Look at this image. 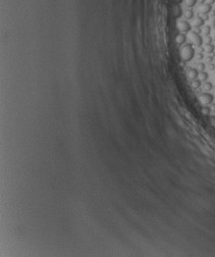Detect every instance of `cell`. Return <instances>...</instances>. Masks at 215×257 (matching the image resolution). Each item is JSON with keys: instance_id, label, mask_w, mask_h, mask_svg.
I'll return each instance as SVG.
<instances>
[{"instance_id": "6da1fadb", "label": "cell", "mask_w": 215, "mask_h": 257, "mask_svg": "<svg viewBox=\"0 0 215 257\" xmlns=\"http://www.w3.org/2000/svg\"><path fill=\"white\" fill-rule=\"evenodd\" d=\"M195 56V49L193 47L192 43H186L185 45H182V47L180 49V57L181 59L186 62L191 61Z\"/></svg>"}, {"instance_id": "7a4b0ae2", "label": "cell", "mask_w": 215, "mask_h": 257, "mask_svg": "<svg viewBox=\"0 0 215 257\" xmlns=\"http://www.w3.org/2000/svg\"><path fill=\"white\" fill-rule=\"evenodd\" d=\"M189 39H190V41L192 42V44L195 45V46H197V47H201L202 44H203V38L201 37L200 34L196 33L195 31H193V32H191L189 34Z\"/></svg>"}, {"instance_id": "3957f363", "label": "cell", "mask_w": 215, "mask_h": 257, "mask_svg": "<svg viewBox=\"0 0 215 257\" xmlns=\"http://www.w3.org/2000/svg\"><path fill=\"white\" fill-rule=\"evenodd\" d=\"M199 100L201 102V104L203 106L206 105H210L213 103V100H214V96L212 94H210L209 92H204L202 94H200L199 96Z\"/></svg>"}, {"instance_id": "277c9868", "label": "cell", "mask_w": 215, "mask_h": 257, "mask_svg": "<svg viewBox=\"0 0 215 257\" xmlns=\"http://www.w3.org/2000/svg\"><path fill=\"white\" fill-rule=\"evenodd\" d=\"M178 29H179V31L180 33L186 34V33L191 32L192 27L189 22H187V21H180V22L178 23Z\"/></svg>"}, {"instance_id": "5b68a950", "label": "cell", "mask_w": 215, "mask_h": 257, "mask_svg": "<svg viewBox=\"0 0 215 257\" xmlns=\"http://www.w3.org/2000/svg\"><path fill=\"white\" fill-rule=\"evenodd\" d=\"M175 42H176V44H178L179 46L185 45L186 42H187V36H186V34H184V33H179V34H178L176 37H175Z\"/></svg>"}, {"instance_id": "8992f818", "label": "cell", "mask_w": 215, "mask_h": 257, "mask_svg": "<svg viewBox=\"0 0 215 257\" xmlns=\"http://www.w3.org/2000/svg\"><path fill=\"white\" fill-rule=\"evenodd\" d=\"M188 77H189V79L192 80V81L198 79V77H199V71L197 68H195V67L189 68V71H188Z\"/></svg>"}, {"instance_id": "52a82bcc", "label": "cell", "mask_w": 215, "mask_h": 257, "mask_svg": "<svg viewBox=\"0 0 215 257\" xmlns=\"http://www.w3.org/2000/svg\"><path fill=\"white\" fill-rule=\"evenodd\" d=\"M211 10H212V5H210L208 3H204V4L201 5V7H200L201 14H208L209 12H211Z\"/></svg>"}, {"instance_id": "ba28073f", "label": "cell", "mask_w": 215, "mask_h": 257, "mask_svg": "<svg viewBox=\"0 0 215 257\" xmlns=\"http://www.w3.org/2000/svg\"><path fill=\"white\" fill-rule=\"evenodd\" d=\"M204 24H205V20L202 16H197L194 20V23H193L195 28H201L202 26H204Z\"/></svg>"}, {"instance_id": "9c48e42d", "label": "cell", "mask_w": 215, "mask_h": 257, "mask_svg": "<svg viewBox=\"0 0 215 257\" xmlns=\"http://www.w3.org/2000/svg\"><path fill=\"white\" fill-rule=\"evenodd\" d=\"M172 14L174 15V17H179V16L182 14L181 7L179 6V4H176V5L173 6V8H172Z\"/></svg>"}, {"instance_id": "30bf717a", "label": "cell", "mask_w": 215, "mask_h": 257, "mask_svg": "<svg viewBox=\"0 0 215 257\" xmlns=\"http://www.w3.org/2000/svg\"><path fill=\"white\" fill-rule=\"evenodd\" d=\"M203 90L205 92H209V91H211V90H213V85H212V83L211 82H204L203 84Z\"/></svg>"}, {"instance_id": "8fae6325", "label": "cell", "mask_w": 215, "mask_h": 257, "mask_svg": "<svg viewBox=\"0 0 215 257\" xmlns=\"http://www.w3.org/2000/svg\"><path fill=\"white\" fill-rule=\"evenodd\" d=\"M184 15H185L186 20H192V18L194 17V11H193V9H192V8H188V9H186V11H185V13H184Z\"/></svg>"}, {"instance_id": "7c38bea8", "label": "cell", "mask_w": 215, "mask_h": 257, "mask_svg": "<svg viewBox=\"0 0 215 257\" xmlns=\"http://www.w3.org/2000/svg\"><path fill=\"white\" fill-rule=\"evenodd\" d=\"M204 49H205V51L207 52V53H213L214 52V49H215V46L214 44H205V46H204Z\"/></svg>"}, {"instance_id": "4fadbf2b", "label": "cell", "mask_w": 215, "mask_h": 257, "mask_svg": "<svg viewBox=\"0 0 215 257\" xmlns=\"http://www.w3.org/2000/svg\"><path fill=\"white\" fill-rule=\"evenodd\" d=\"M202 85V81L200 79H196V80H193L192 81V87L194 89H199Z\"/></svg>"}, {"instance_id": "5bb4252c", "label": "cell", "mask_w": 215, "mask_h": 257, "mask_svg": "<svg viewBox=\"0 0 215 257\" xmlns=\"http://www.w3.org/2000/svg\"><path fill=\"white\" fill-rule=\"evenodd\" d=\"M208 77H209V74H208V73H206L205 71L199 73V79H200L202 82H206V81L208 80Z\"/></svg>"}, {"instance_id": "9a60e30c", "label": "cell", "mask_w": 215, "mask_h": 257, "mask_svg": "<svg viewBox=\"0 0 215 257\" xmlns=\"http://www.w3.org/2000/svg\"><path fill=\"white\" fill-rule=\"evenodd\" d=\"M211 107H209L208 105H206V106H203L202 108H201V112H202V114L203 115H210V113H211Z\"/></svg>"}, {"instance_id": "2e32d148", "label": "cell", "mask_w": 215, "mask_h": 257, "mask_svg": "<svg viewBox=\"0 0 215 257\" xmlns=\"http://www.w3.org/2000/svg\"><path fill=\"white\" fill-rule=\"evenodd\" d=\"M202 33L204 34V36H210V33H211V26H205L204 29L202 30Z\"/></svg>"}, {"instance_id": "e0dca14e", "label": "cell", "mask_w": 215, "mask_h": 257, "mask_svg": "<svg viewBox=\"0 0 215 257\" xmlns=\"http://www.w3.org/2000/svg\"><path fill=\"white\" fill-rule=\"evenodd\" d=\"M185 2H186V5H187L189 8H192V7H194V6L197 4L198 0H185Z\"/></svg>"}, {"instance_id": "ac0fdd59", "label": "cell", "mask_w": 215, "mask_h": 257, "mask_svg": "<svg viewBox=\"0 0 215 257\" xmlns=\"http://www.w3.org/2000/svg\"><path fill=\"white\" fill-rule=\"evenodd\" d=\"M205 68H206V65H205V63H203V62H199L197 64V70L199 72H203V71H205Z\"/></svg>"}, {"instance_id": "d6986e66", "label": "cell", "mask_w": 215, "mask_h": 257, "mask_svg": "<svg viewBox=\"0 0 215 257\" xmlns=\"http://www.w3.org/2000/svg\"><path fill=\"white\" fill-rule=\"evenodd\" d=\"M212 42H213V38H212V37L206 36V38H205V43H206V44H211Z\"/></svg>"}, {"instance_id": "ffe728a7", "label": "cell", "mask_w": 215, "mask_h": 257, "mask_svg": "<svg viewBox=\"0 0 215 257\" xmlns=\"http://www.w3.org/2000/svg\"><path fill=\"white\" fill-rule=\"evenodd\" d=\"M196 58L198 59V60H202L204 58V55H203V53L202 52H199L198 54H197V56H196Z\"/></svg>"}, {"instance_id": "44dd1931", "label": "cell", "mask_w": 215, "mask_h": 257, "mask_svg": "<svg viewBox=\"0 0 215 257\" xmlns=\"http://www.w3.org/2000/svg\"><path fill=\"white\" fill-rule=\"evenodd\" d=\"M214 59V55H208L207 57H206V61L207 62H212Z\"/></svg>"}, {"instance_id": "7402d4cb", "label": "cell", "mask_w": 215, "mask_h": 257, "mask_svg": "<svg viewBox=\"0 0 215 257\" xmlns=\"http://www.w3.org/2000/svg\"><path fill=\"white\" fill-rule=\"evenodd\" d=\"M210 123H211V126H212V127H214L215 128V115L210 116Z\"/></svg>"}, {"instance_id": "603a6c76", "label": "cell", "mask_w": 215, "mask_h": 257, "mask_svg": "<svg viewBox=\"0 0 215 257\" xmlns=\"http://www.w3.org/2000/svg\"><path fill=\"white\" fill-rule=\"evenodd\" d=\"M211 24L212 28H214L215 29V17H212V18H211V24Z\"/></svg>"}, {"instance_id": "cb8c5ba5", "label": "cell", "mask_w": 215, "mask_h": 257, "mask_svg": "<svg viewBox=\"0 0 215 257\" xmlns=\"http://www.w3.org/2000/svg\"><path fill=\"white\" fill-rule=\"evenodd\" d=\"M206 3H208V4L212 5V4H214L215 3V0H206Z\"/></svg>"}, {"instance_id": "d4e9b609", "label": "cell", "mask_w": 215, "mask_h": 257, "mask_svg": "<svg viewBox=\"0 0 215 257\" xmlns=\"http://www.w3.org/2000/svg\"><path fill=\"white\" fill-rule=\"evenodd\" d=\"M195 32L198 33V34H200V33H202V30L200 28H195Z\"/></svg>"}, {"instance_id": "484cf974", "label": "cell", "mask_w": 215, "mask_h": 257, "mask_svg": "<svg viewBox=\"0 0 215 257\" xmlns=\"http://www.w3.org/2000/svg\"><path fill=\"white\" fill-rule=\"evenodd\" d=\"M201 16L203 17V18H204V20H205V21H207V20L209 18V16H208V14H201Z\"/></svg>"}, {"instance_id": "4316f807", "label": "cell", "mask_w": 215, "mask_h": 257, "mask_svg": "<svg viewBox=\"0 0 215 257\" xmlns=\"http://www.w3.org/2000/svg\"><path fill=\"white\" fill-rule=\"evenodd\" d=\"M199 2H200V4L202 5V4H204V3H206V0H198Z\"/></svg>"}, {"instance_id": "83f0119b", "label": "cell", "mask_w": 215, "mask_h": 257, "mask_svg": "<svg viewBox=\"0 0 215 257\" xmlns=\"http://www.w3.org/2000/svg\"><path fill=\"white\" fill-rule=\"evenodd\" d=\"M211 106H212V107H211V109L215 110V104L214 103H212V104H211Z\"/></svg>"}, {"instance_id": "f1b7e54d", "label": "cell", "mask_w": 215, "mask_h": 257, "mask_svg": "<svg viewBox=\"0 0 215 257\" xmlns=\"http://www.w3.org/2000/svg\"><path fill=\"white\" fill-rule=\"evenodd\" d=\"M176 3H179V2H181V0H174Z\"/></svg>"}, {"instance_id": "f546056e", "label": "cell", "mask_w": 215, "mask_h": 257, "mask_svg": "<svg viewBox=\"0 0 215 257\" xmlns=\"http://www.w3.org/2000/svg\"><path fill=\"white\" fill-rule=\"evenodd\" d=\"M213 93H214V95H215V86L213 87Z\"/></svg>"}, {"instance_id": "4dcf8cb0", "label": "cell", "mask_w": 215, "mask_h": 257, "mask_svg": "<svg viewBox=\"0 0 215 257\" xmlns=\"http://www.w3.org/2000/svg\"><path fill=\"white\" fill-rule=\"evenodd\" d=\"M213 37H214V39H215V31H214V34H213Z\"/></svg>"}, {"instance_id": "1f68e13d", "label": "cell", "mask_w": 215, "mask_h": 257, "mask_svg": "<svg viewBox=\"0 0 215 257\" xmlns=\"http://www.w3.org/2000/svg\"><path fill=\"white\" fill-rule=\"evenodd\" d=\"M213 44H214V46H215V40H214V43H213Z\"/></svg>"}, {"instance_id": "d6a6232c", "label": "cell", "mask_w": 215, "mask_h": 257, "mask_svg": "<svg viewBox=\"0 0 215 257\" xmlns=\"http://www.w3.org/2000/svg\"><path fill=\"white\" fill-rule=\"evenodd\" d=\"M214 11H215V7H214Z\"/></svg>"}]
</instances>
